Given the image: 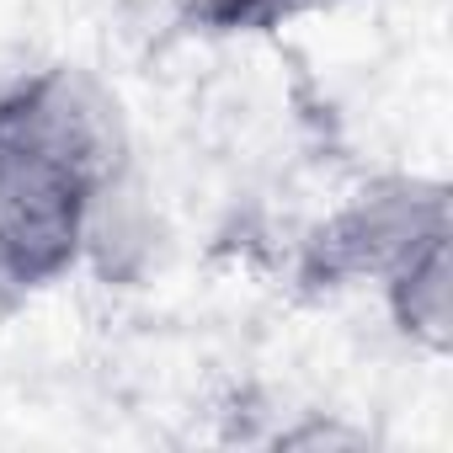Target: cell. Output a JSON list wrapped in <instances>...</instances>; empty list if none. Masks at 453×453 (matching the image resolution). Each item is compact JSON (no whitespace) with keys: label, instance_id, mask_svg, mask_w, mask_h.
<instances>
[{"label":"cell","instance_id":"3957f363","mask_svg":"<svg viewBox=\"0 0 453 453\" xmlns=\"http://www.w3.org/2000/svg\"><path fill=\"white\" fill-rule=\"evenodd\" d=\"M448 246L453 230L426 235L421 246H411L373 288L384 299L389 326L426 357H442L453 342V267H448Z\"/></svg>","mask_w":453,"mask_h":453},{"label":"cell","instance_id":"277c9868","mask_svg":"<svg viewBox=\"0 0 453 453\" xmlns=\"http://www.w3.org/2000/svg\"><path fill=\"white\" fill-rule=\"evenodd\" d=\"M0 91H6V86H0Z\"/></svg>","mask_w":453,"mask_h":453},{"label":"cell","instance_id":"7a4b0ae2","mask_svg":"<svg viewBox=\"0 0 453 453\" xmlns=\"http://www.w3.org/2000/svg\"><path fill=\"white\" fill-rule=\"evenodd\" d=\"M437 230H453L442 181L389 176L363 187L357 197H347V208L326 219L310 257L331 283H379L411 246H421Z\"/></svg>","mask_w":453,"mask_h":453},{"label":"cell","instance_id":"6da1fadb","mask_svg":"<svg viewBox=\"0 0 453 453\" xmlns=\"http://www.w3.org/2000/svg\"><path fill=\"white\" fill-rule=\"evenodd\" d=\"M128 181V128L112 91L70 65L0 91V288L43 294L91 257V224Z\"/></svg>","mask_w":453,"mask_h":453}]
</instances>
